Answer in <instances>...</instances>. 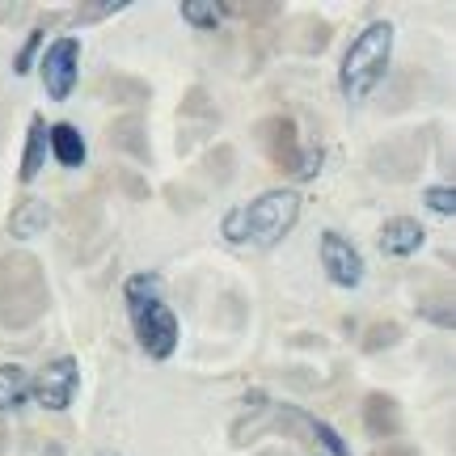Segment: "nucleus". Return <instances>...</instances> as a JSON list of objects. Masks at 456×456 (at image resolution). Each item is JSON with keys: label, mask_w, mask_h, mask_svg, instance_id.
<instances>
[{"label": "nucleus", "mask_w": 456, "mask_h": 456, "mask_svg": "<svg viewBox=\"0 0 456 456\" xmlns=\"http://www.w3.org/2000/svg\"><path fill=\"white\" fill-rule=\"evenodd\" d=\"M228 17V4L220 0H182V21H191L195 30H216V26H224Z\"/></svg>", "instance_id": "12"}, {"label": "nucleus", "mask_w": 456, "mask_h": 456, "mask_svg": "<svg viewBox=\"0 0 456 456\" xmlns=\"http://www.w3.org/2000/svg\"><path fill=\"white\" fill-rule=\"evenodd\" d=\"M131 322H135V338H140L148 359L165 363V359L178 351V317H174V309L165 300H152L144 309H135Z\"/></svg>", "instance_id": "3"}, {"label": "nucleus", "mask_w": 456, "mask_h": 456, "mask_svg": "<svg viewBox=\"0 0 456 456\" xmlns=\"http://www.w3.org/2000/svg\"><path fill=\"white\" fill-rule=\"evenodd\" d=\"M241 216H245V237L254 245H262V249H271V245H279L296 228L300 195H296L292 186L266 191V195H258L249 208H241Z\"/></svg>", "instance_id": "2"}, {"label": "nucleus", "mask_w": 456, "mask_h": 456, "mask_svg": "<svg viewBox=\"0 0 456 456\" xmlns=\"http://www.w3.org/2000/svg\"><path fill=\"white\" fill-rule=\"evenodd\" d=\"M161 275H148V271H140V275H131L127 283H123V296H127V309H144V305H152V300H161Z\"/></svg>", "instance_id": "13"}, {"label": "nucleus", "mask_w": 456, "mask_h": 456, "mask_svg": "<svg viewBox=\"0 0 456 456\" xmlns=\"http://www.w3.org/2000/svg\"><path fill=\"white\" fill-rule=\"evenodd\" d=\"M98 456H118V452H98Z\"/></svg>", "instance_id": "19"}, {"label": "nucleus", "mask_w": 456, "mask_h": 456, "mask_svg": "<svg viewBox=\"0 0 456 456\" xmlns=\"http://www.w3.org/2000/svg\"><path fill=\"white\" fill-rule=\"evenodd\" d=\"M77 385H81L77 359L60 355V359H51V363H43V372L30 380V397H38L43 410H68L72 397H77Z\"/></svg>", "instance_id": "4"}, {"label": "nucleus", "mask_w": 456, "mask_h": 456, "mask_svg": "<svg viewBox=\"0 0 456 456\" xmlns=\"http://www.w3.org/2000/svg\"><path fill=\"white\" fill-rule=\"evenodd\" d=\"M309 427H313V436L326 444L330 456H346V444H342V436H338V431H334L330 423H322V419H309Z\"/></svg>", "instance_id": "15"}, {"label": "nucleus", "mask_w": 456, "mask_h": 456, "mask_svg": "<svg viewBox=\"0 0 456 456\" xmlns=\"http://www.w3.org/2000/svg\"><path fill=\"white\" fill-rule=\"evenodd\" d=\"M423 224L419 220H410V216H397L389 224L380 228V249L389 254V258H410L419 245H423Z\"/></svg>", "instance_id": "7"}, {"label": "nucleus", "mask_w": 456, "mask_h": 456, "mask_svg": "<svg viewBox=\"0 0 456 456\" xmlns=\"http://www.w3.org/2000/svg\"><path fill=\"white\" fill-rule=\"evenodd\" d=\"M38 43H43V34L34 30L30 38H26V47H21V55H17V60H13V72H17V77H26V72H30V68H34V55H38Z\"/></svg>", "instance_id": "17"}, {"label": "nucleus", "mask_w": 456, "mask_h": 456, "mask_svg": "<svg viewBox=\"0 0 456 456\" xmlns=\"http://www.w3.org/2000/svg\"><path fill=\"white\" fill-rule=\"evenodd\" d=\"M127 9V0H102V4H81L77 9V21H98V17H114V13H123Z\"/></svg>", "instance_id": "14"}, {"label": "nucleus", "mask_w": 456, "mask_h": 456, "mask_svg": "<svg viewBox=\"0 0 456 456\" xmlns=\"http://www.w3.org/2000/svg\"><path fill=\"white\" fill-rule=\"evenodd\" d=\"M322 266L334 288H359L363 279V258L342 232H322Z\"/></svg>", "instance_id": "6"}, {"label": "nucleus", "mask_w": 456, "mask_h": 456, "mask_svg": "<svg viewBox=\"0 0 456 456\" xmlns=\"http://www.w3.org/2000/svg\"><path fill=\"white\" fill-rule=\"evenodd\" d=\"M427 208L440 212V216H452L456 212V195L448 191V186H431V191H427Z\"/></svg>", "instance_id": "16"}, {"label": "nucleus", "mask_w": 456, "mask_h": 456, "mask_svg": "<svg viewBox=\"0 0 456 456\" xmlns=\"http://www.w3.org/2000/svg\"><path fill=\"white\" fill-rule=\"evenodd\" d=\"M224 237H228V241H245V216H241V208L224 216Z\"/></svg>", "instance_id": "18"}, {"label": "nucleus", "mask_w": 456, "mask_h": 456, "mask_svg": "<svg viewBox=\"0 0 456 456\" xmlns=\"http://www.w3.org/2000/svg\"><path fill=\"white\" fill-rule=\"evenodd\" d=\"M26 397H30V372L17 363H4L0 368V410H17Z\"/></svg>", "instance_id": "11"}, {"label": "nucleus", "mask_w": 456, "mask_h": 456, "mask_svg": "<svg viewBox=\"0 0 456 456\" xmlns=\"http://www.w3.org/2000/svg\"><path fill=\"white\" fill-rule=\"evenodd\" d=\"M47 224H51V208L43 203V199H21V203L13 208V216H9V232H13L17 241L38 237Z\"/></svg>", "instance_id": "9"}, {"label": "nucleus", "mask_w": 456, "mask_h": 456, "mask_svg": "<svg viewBox=\"0 0 456 456\" xmlns=\"http://www.w3.org/2000/svg\"><path fill=\"white\" fill-rule=\"evenodd\" d=\"M47 148H51V157L60 165H68V169H77V165H85V140H81V131L72 127V123H55V127H47Z\"/></svg>", "instance_id": "8"}, {"label": "nucleus", "mask_w": 456, "mask_h": 456, "mask_svg": "<svg viewBox=\"0 0 456 456\" xmlns=\"http://www.w3.org/2000/svg\"><path fill=\"white\" fill-rule=\"evenodd\" d=\"M389 51H393V26L389 21H372L363 26L351 51L342 55L338 68V85L346 102H363L372 98V89L380 85V77L389 72Z\"/></svg>", "instance_id": "1"}, {"label": "nucleus", "mask_w": 456, "mask_h": 456, "mask_svg": "<svg viewBox=\"0 0 456 456\" xmlns=\"http://www.w3.org/2000/svg\"><path fill=\"white\" fill-rule=\"evenodd\" d=\"M47 161V123L34 114L30 118V135H26V161H21V182H34L38 169Z\"/></svg>", "instance_id": "10"}, {"label": "nucleus", "mask_w": 456, "mask_h": 456, "mask_svg": "<svg viewBox=\"0 0 456 456\" xmlns=\"http://www.w3.org/2000/svg\"><path fill=\"white\" fill-rule=\"evenodd\" d=\"M77 68H81V43L68 34V38H55L43 55V81H47V94L55 102H64L72 89H77Z\"/></svg>", "instance_id": "5"}]
</instances>
